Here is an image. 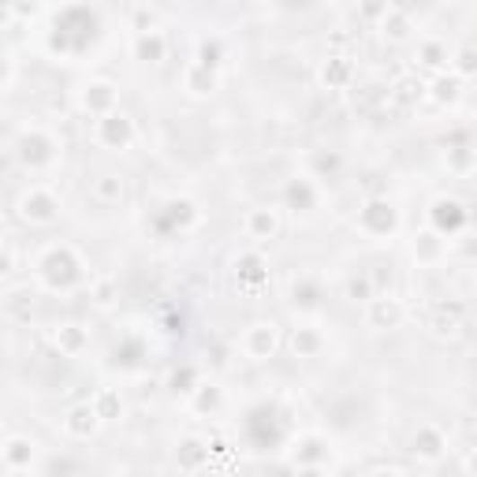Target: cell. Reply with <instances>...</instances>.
Segmentation results:
<instances>
[{"label":"cell","instance_id":"cell-10","mask_svg":"<svg viewBox=\"0 0 477 477\" xmlns=\"http://www.w3.org/2000/svg\"><path fill=\"white\" fill-rule=\"evenodd\" d=\"M209 459H213L209 440H183V447L175 451L180 470H202V466H209Z\"/></svg>","mask_w":477,"mask_h":477},{"label":"cell","instance_id":"cell-11","mask_svg":"<svg viewBox=\"0 0 477 477\" xmlns=\"http://www.w3.org/2000/svg\"><path fill=\"white\" fill-rule=\"evenodd\" d=\"M53 340H57V347L64 350L67 358H79L83 350H86V332L79 329V324H57Z\"/></svg>","mask_w":477,"mask_h":477},{"label":"cell","instance_id":"cell-12","mask_svg":"<svg viewBox=\"0 0 477 477\" xmlns=\"http://www.w3.org/2000/svg\"><path fill=\"white\" fill-rule=\"evenodd\" d=\"M220 403H224L220 384H198V388H194V407L202 411V414H216Z\"/></svg>","mask_w":477,"mask_h":477},{"label":"cell","instance_id":"cell-6","mask_svg":"<svg viewBox=\"0 0 477 477\" xmlns=\"http://www.w3.org/2000/svg\"><path fill=\"white\" fill-rule=\"evenodd\" d=\"M276 343H280V332H276V324H272V321L250 324V332H246V340H243L246 355L254 358V362H265V358L272 355V350H276Z\"/></svg>","mask_w":477,"mask_h":477},{"label":"cell","instance_id":"cell-3","mask_svg":"<svg viewBox=\"0 0 477 477\" xmlns=\"http://www.w3.org/2000/svg\"><path fill=\"white\" fill-rule=\"evenodd\" d=\"M19 216L27 220V224H38V228H45V224H53V220L60 216V202H57V194L49 190V187H41V183L27 187V190H22V198H19Z\"/></svg>","mask_w":477,"mask_h":477},{"label":"cell","instance_id":"cell-9","mask_svg":"<svg viewBox=\"0 0 477 477\" xmlns=\"http://www.w3.org/2000/svg\"><path fill=\"white\" fill-rule=\"evenodd\" d=\"M407 317V310H403V303H399V298H373L369 303V324L373 329H395L399 321Z\"/></svg>","mask_w":477,"mask_h":477},{"label":"cell","instance_id":"cell-4","mask_svg":"<svg viewBox=\"0 0 477 477\" xmlns=\"http://www.w3.org/2000/svg\"><path fill=\"white\" fill-rule=\"evenodd\" d=\"M64 433L71 437V440H90V437H97V429L105 425V418H102V411H97V403L93 399H86V403H75L67 414H64Z\"/></svg>","mask_w":477,"mask_h":477},{"label":"cell","instance_id":"cell-14","mask_svg":"<svg viewBox=\"0 0 477 477\" xmlns=\"http://www.w3.org/2000/svg\"><path fill=\"white\" fill-rule=\"evenodd\" d=\"M93 403H97V411H102V418H105V421H112V418H116V411H123V403H119V399H116L112 392H97Z\"/></svg>","mask_w":477,"mask_h":477},{"label":"cell","instance_id":"cell-8","mask_svg":"<svg viewBox=\"0 0 477 477\" xmlns=\"http://www.w3.org/2000/svg\"><path fill=\"white\" fill-rule=\"evenodd\" d=\"M83 109L90 116H109L116 109V86L112 83H90L83 93Z\"/></svg>","mask_w":477,"mask_h":477},{"label":"cell","instance_id":"cell-1","mask_svg":"<svg viewBox=\"0 0 477 477\" xmlns=\"http://www.w3.org/2000/svg\"><path fill=\"white\" fill-rule=\"evenodd\" d=\"M38 280L49 291H71L83 284V261L71 246H49L38 258Z\"/></svg>","mask_w":477,"mask_h":477},{"label":"cell","instance_id":"cell-2","mask_svg":"<svg viewBox=\"0 0 477 477\" xmlns=\"http://www.w3.org/2000/svg\"><path fill=\"white\" fill-rule=\"evenodd\" d=\"M0 470H4L8 477H22V473L45 470V466H41V447H38L31 437L12 433V437L4 440V447H0Z\"/></svg>","mask_w":477,"mask_h":477},{"label":"cell","instance_id":"cell-15","mask_svg":"<svg viewBox=\"0 0 477 477\" xmlns=\"http://www.w3.org/2000/svg\"><path fill=\"white\" fill-rule=\"evenodd\" d=\"M463 470H470V473H477V451H470V455L463 459Z\"/></svg>","mask_w":477,"mask_h":477},{"label":"cell","instance_id":"cell-5","mask_svg":"<svg viewBox=\"0 0 477 477\" xmlns=\"http://www.w3.org/2000/svg\"><path fill=\"white\" fill-rule=\"evenodd\" d=\"M411 455L418 459V463H440L444 455H447V437H444V429L440 425H418L414 429V437H411Z\"/></svg>","mask_w":477,"mask_h":477},{"label":"cell","instance_id":"cell-13","mask_svg":"<svg viewBox=\"0 0 477 477\" xmlns=\"http://www.w3.org/2000/svg\"><path fill=\"white\" fill-rule=\"evenodd\" d=\"M138 53H142V60H161V53H164V38L161 34H154V38H138Z\"/></svg>","mask_w":477,"mask_h":477},{"label":"cell","instance_id":"cell-7","mask_svg":"<svg viewBox=\"0 0 477 477\" xmlns=\"http://www.w3.org/2000/svg\"><path fill=\"white\" fill-rule=\"evenodd\" d=\"M45 149H53V142H49L41 131H27V135H22V142H19L15 154L22 157L27 172H45V168H49V161H41Z\"/></svg>","mask_w":477,"mask_h":477}]
</instances>
